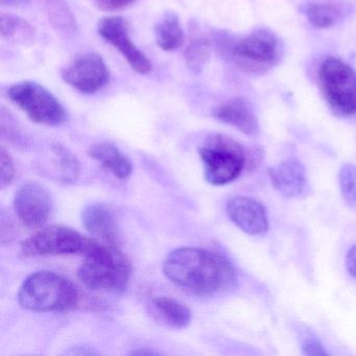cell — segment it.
Wrapping results in <instances>:
<instances>
[{
	"label": "cell",
	"mask_w": 356,
	"mask_h": 356,
	"mask_svg": "<svg viewBox=\"0 0 356 356\" xmlns=\"http://www.w3.org/2000/svg\"><path fill=\"white\" fill-rule=\"evenodd\" d=\"M164 275L178 286L202 297L230 291L236 283V272L227 258L199 248H180L166 256Z\"/></svg>",
	"instance_id": "obj_1"
},
{
	"label": "cell",
	"mask_w": 356,
	"mask_h": 356,
	"mask_svg": "<svg viewBox=\"0 0 356 356\" xmlns=\"http://www.w3.org/2000/svg\"><path fill=\"white\" fill-rule=\"evenodd\" d=\"M79 268V278L93 291H122L128 287L133 268L118 245L91 239Z\"/></svg>",
	"instance_id": "obj_2"
},
{
	"label": "cell",
	"mask_w": 356,
	"mask_h": 356,
	"mask_svg": "<svg viewBox=\"0 0 356 356\" xmlns=\"http://www.w3.org/2000/svg\"><path fill=\"white\" fill-rule=\"evenodd\" d=\"M79 298L70 279L47 270L31 275L18 291L20 306L35 312H68L78 305Z\"/></svg>",
	"instance_id": "obj_3"
},
{
	"label": "cell",
	"mask_w": 356,
	"mask_h": 356,
	"mask_svg": "<svg viewBox=\"0 0 356 356\" xmlns=\"http://www.w3.org/2000/svg\"><path fill=\"white\" fill-rule=\"evenodd\" d=\"M222 53L243 72L262 74L280 61V40L268 29H258L248 36L222 40Z\"/></svg>",
	"instance_id": "obj_4"
},
{
	"label": "cell",
	"mask_w": 356,
	"mask_h": 356,
	"mask_svg": "<svg viewBox=\"0 0 356 356\" xmlns=\"http://www.w3.org/2000/svg\"><path fill=\"white\" fill-rule=\"evenodd\" d=\"M204 176L209 184L222 186L241 176L245 165V149L238 141L227 135H208L199 149Z\"/></svg>",
	"instance_id": "obj_5"
},
{
	"label": "cell",
	"mask_w": 356,
	"mask_h": 356,
	"mask_svg": "<svg viewBox=\"0 0 356 356\" xmlns=\"http://www.w3.org/2000/svg\"><path fill=\"white\" fill-rule=\"evenodd\" d=\"M7 97L36 124L59 126L67 120V112L59 99L38 83H16L8 89Z\"/></svg>",
	"instance_id": "obj_6"
},
{
	"label": "cell",
	"mask_w": 356,
	"mask_h": 356,
	"mask_svg": "<svg viewBox=\"0 0 356 356\" xmlns=\"http://www.w3.org/2000/svg\"><path fill=\"white\" fill-rule=\"evenodd\" d=\"M318 80L330 109L339 116L356 114V72L337 58L321 64Z\"/></svg>",
	"instance_id": "obj_7"
},
{
	"label": "cell",
	"mask_w": 356,
	"mask_h": 356,
	"mask_svg": "<svg viewBox=\"0 0 356 356\" xmlns=\"http://www.w3.org/2000/svg\"><path fill=\"white\" fill-rule=\"evenodd\" d=\"M90 241L68 227H47L22 243L20 254L24 257L84 254Z\"/></svg>",
	"instance_id": "obj_8"
},
{
	"label": "cell",
	"mask_w": 356,
	"mask_h": 356,
	"mask_svg": "<svg viewBox=\"0 0 356 356\" xmlns=\"http://www.w3.org/2000/svg\"><path fill=\"white\" fill-rule=\"evenodd\" d=\"M66 84L85 95H95L110 80V72L105 60L97 53L84 54L62 70Z\"/></svg>",
	"instance_id": "obj_9"
},
{
	"label": "cell",
	"mask_w": 356,
	"mask_h": 356,
	"mask_svg": "<svg viewBox=\"0 0 356 356\" xmlns=\"http://www.w3.org/2000/svg\"><path fill=\"white\" fill-rule=\"evenodd\" d=\"M97 32L104 40L118 51L137 74H147L152 72L153 64L131 38L128 22L124 18L120 16L104 18L97 26Z\"/></svg>",
	"instance_id": "obj_10"
},
{
	"label": "cell",
	"mask_w": 356,
	"mask_h": 356,
	"mask_svg": "<svg viewBox=\"0 0 356 356\" xmlns=\"http://www.w3.org/2000/svg\"><path fill=\"white\" fill-rule=\"evenodd\" d=\"M14 209L22 224L30 228H40L51 218L53 199L43 185L28 182L16 193Z\"/></svg>",
	"instance_id": "obj_11"
},
{
	"label": "cell",
	"mask_w": 356,
	"mask_h": 356,
	"mask_svg": "<svg viewBox=\"0 0 356 356\" xmlns=\"http://www.w3.org/2000/svg\"><path fill=\"white\" fill-rule=\"evenodd\" d=\"M226 209L233 224L248 234L260 235L268 230L266 208L257 200L237 195L229 200Z\"/></svg>",
	"instance_id": "obj_12"
},
{
	"label": "cell",
	"mask_w": 356,
	"mask_h": 356,
	"mask_svg": "<svg viewBox=\"0 0 356 356\" xmlns=\"http://www.w3.org/2000/svg\"><path fill=\"white\" fill-rule=\"evenodd\" d=\"M273 186L286 197H303L310 191L305 168L297 159L285 160L268 170Z\"/></svg>",
	"instance_id": "obj_13"
},
{
	"label": "cell",
	"mask_w": 356,
	"mask_h": 356,
	"mask_svg": "<svg viewBox=\"0 0 356 356\" xmlns=\"http://www.w3.org/2000/svg\"><path fill=\"white\" fill-rule=\"evenodd\" d=\"M212 115L218 122L237 129L239 132L253 136L258 133L255 114L245 99L234 97L214 108Z\"/></svg>",
	"instance_id": "obj_14"
},
{
	"label": "cell",
	"mask_w": 356,
	"mask_h": 356,
	"mask_svg": "<svg viewBox=\"0 0 356 356\" xmlns=\"http://www.w3.org/2000/svg\"><path fill=\"white\" fill-rule=\"evenodd\" d=\"M83 226L103 243L118 245V225L109 206L95 203L87 206L82 213Z\"/></svg>",
	"instance_id": "obj_15"
},
{
	"label": "cell",
	"mask_w": 356,
	"mask_h": 356,
	"mask_svg": "<svg viewBox=\"0 0 356 356\" xmlns=\"http://www.w3.org/2000/svg\"><path fill=\"white\" fill-rule=\"evenodd\" d=\"M89 156L120 180L130 178L133 172L131 160L113 143H95L88 149Z\"/></svg>",
	"instance_id": "obj_16"
},
{
	"label": "cell",
	"mask_w": 356,
	"mask_h": 356,
	"mask_svg": "<svg viewBox=\"0 0 356 356\" xmlns=\"http://www.w3.org/2000/svg\"><path fill=\"white\" fill-rule=\"evenodd\" d=\"M156 42L164 51H174L184 42V30L180 18L174 12H166L154 28Z\"/></svg>",
	"instance_id": "obj_17"
},
{
	"label": "cell",
	"mask_w": 356,
	"mask_h": 356,
	"mask_svg": "<svg viewBox=\"0 0 356 356\" xmlns=\"http://www.w3.org/2000/svg\"><path fill=\"white\" fill-rule=\"evenodd\" d=\"M43 165L47 168V172L51 170L58 180L64 183L74 182L80 175L78 159L62 147H54L51 160H45Z\"/></svg>",
	"instance_id": "obj_18"
},
{
	"label": "cell",
	"mask_w": 356,
	"mask_h": 356,
	"mask_svg": "<svg viewBox=\"0 0 356 356\" xmlns=\"http://www.w3.org/2000/svg\"><path fill=\"white\" fill-rule=\"evenodd\" d=\"M153 304L164 322L172 328L183 329L191 324V310L181 302L172 298L158 297L153 300Z\"/></svg>",
	"instance_id": "obj_19"
},
{
	"label": "cell",
	"mask_w": 356,
	"mask_h": 356,
	"mask_svg": "<svg viewBox=\"0 0 356 356\" xmlns=\"http://www.w3.org/2000/svg\"><path fill=\"white\" fill-rule=\"evenodd\" d=\"M306 16L316 28L327 29L337 24L343 16V10L333 3H314L306 8Z\"/></svg>",
	"instance_id": "obj_20"
},
{
	"label": "cell",
	"mask_w": 356,
	"mask_h": 356,
	"mask_svg": "<svg viewBox=\"0 0 356 356\" xmlns=\"http://www.w3.org/2000/svg\"><path fill=\"white\" fill-rule=\"evenodd\" d=\"M210 56V42L202 34H193L185 51V61L189 70L199 72L207 63Z\"/></svg>",
	"instance_id": "obj_21"
},
{
	"label": "cell",
	"mask_w": 356,
	"mask_h": 356,
	"mask_svg": "<svg viewBox=\"0 0 356 356\" xmlns=\"http://www.w3.org/2000/svg\"><path fill=\"white\" fill-rule=\"evenodd\" d=\"M0 30L3 38L10 41H28L34 34L32 26L26 20L12 14H1Z\"/></svg>",
	"instance_id": "obj_22"
},
{
	"label": "cell",
	"mask_w": 356,
	"mask_h": 356,
	"mask_svg": "<svg viewBox=\"0 0 356 356\" xmlns=\"http://www.w3.org/2000/svg\"><path fill=\"white\" fill-rule=\"evenodd\" d=\"M339 180L343 201L356 211V165L345 164L339 170Z\"/></svg>",
	"instance_id": "obj_23"
},
{
	"label": "cell",
	"mask_w": 356,
	"mask_h": 356,
	"mask_svg": "<svg viewBox=\"0 0 356 356\" xmlns=\"http://www.w3.org/2000/svg\"><path fill=\"white\" fill-rule=\"evenodd\" d=\"M0 188L5 189L15 177V168L11 156L3 147L0 149Z\"/></svg>",
	"instance_id": "obj_24"
},
{
	"label": "cell",
	"mask_w": 356,
	"mask_h": 356,
	"mask_svg": "<svg viewBox=\"0 0 356 356\" xmlns=\"http://www.w3.org/2000/svg\"><path fill=\"white\" fill-rule=\"evenodd\" d=\"M95 5L104 11H122L131 7L136 0H95Z\"/></svg>",
	"instance_id": "obj_25"
},
{
	"label": "cell",
	"mask_w": 356,
	"mask_h": 356,
	"mask_svg": "<svg viewBox=\"0 0 356 356\" xmlns=\"http://www.w3.org/2000/svg\"><path fill=\"white\" fill-rule=\"evenodd\" d=\"M303 353L306 355H324V354H327V352L318 341L308 339L304 343Z\"/></svg>",
	"instance_id": "obj_26"
},
{
	"label": "cell",
	"mask_w": 356,
	"mask_h": 356,
	"mask_svg": "<svg viewBox=\"0 0 356 356\" xmlns=\"http://www.w3.org/2000/svg\"><path fill=\"white\" fill-rule=\"evenodd\" d=\"M346 268L349 274L356 278V245L349 250L346 256Z\"/></svg>",
	"instance_id": "obj_27"
},
{
	"label": "cell",
	"mask_w": 356,
	"mask_h": 356,
	"mask_svg": "<svg viewBox=\"0 0 356 356\" xmlns=\"http://www.w3.org/2000/svg\"><path fill=\"white\" fill-rule=\"evenodd\" d=\"M1 5L10 6V7H16V6L24 5L28 3L29 0H0Z\"/></svg>",
	"instance_id": "obj_28"
}]
</instances>
